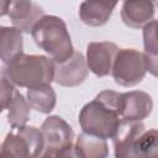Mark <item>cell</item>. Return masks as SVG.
<instances>
[{
	"label": "cell",
	"mask_w": 158,
	"mask_h": 158,
	"mask_svg": "<svg viewBox=\"0 0 158 158\" xmlns=\"http://www.w3.org/2000/svg\"><path fill=\"white\" fill-rule=\"evenodd\" d=\"M0 151V157H41L44 138L41 130L33 126L11 127Z\"/></svg>",
	"instance_id": "cell-4"
},
{
	"label": "cell",
	"mask_w": 158,
	"mask_h": 158,
	"mask_svg": "<svg viewBox=\"0 0 158 158\" xmlns=\"http://www.w3.org/2000/svg\"><path fill=\"white\" fill-rule=\"evenodd\" d=\"M118 0H85L79 6L80 20L91 27L105 25Z\"/></svg>",
	"instance_id": "cell-13"
},
{
	"label": "cell",
	"mask_w": 158,
	"mask_h": 158,
	"mask_svg": "<svg viewBox=\"0 0 158 158\" xmlns=\"http://www.w3.org/2000/svg\"><path fill=\"white\" fill-rule=\"evenodd\" d=\"M106 139L81 132L73 146L74 156L83 158H100L109 154Z\"/></svg>",
	"instance_id": "cell-15"
},
{
	"label": "cell",
	"mask_w": 158,
	"mask_h": 158,
	"mask_svg": "<svg viewBox=\"0 0 158 158\" xmlns=\"http://www.w3.org/2000/svg\"><path fill=\"white\" fill-rule=\"evenodd\" d=\"M15 91L14 83L9 80L6 77L0 79V112H2L5 109H7L12 95Z\"/></svg>",
	"instance_id": "cell-20"
},
{
	"label": "cell",
	"mask_w": 158,
	"mask_h": 158,
	"mask_svg": "<svg viewBox=\"0 0 158 158\" xmlns=\"http://www.w3.org/2000/svg\"><path fill=\"white\" fill-rule=\"evenodd\" d=\"M9 115H7V122L11 127H21L25 126L26 122L30 118V111L31 106L28 101L22 96V94L15 89L12 99L7 106Z\"/></svg>",
	"instance_id": "cell-18"
},
{
	"label": "cell",
	"mask_w": 158,
	"mask_h": 158,
	"mask_svg": "<svg viewBox=\"0 0 158 158\" xmlns=\"http://www.w3.org/2000/svg\"><path fill=\"white\" fill-rule=\"evenodd\" d=\"M0 151H1V146H0Z\"/></svg>",
	"instance_id": "cell-22"
},
{
	"label": "cell",
	"mask_w": 158,
	"mask_h": 158,
	"mask_svg": "<svg viewBox=\"0 0 158 158\" xmlns=\"http://www.w3.org/2000/svg\"><path fill=\"white\" fill-rule=\"evenodd\" d=\"M35 43L49 54L54 63L67 60L74 52L65 22L54 15H43L32 27Z\"/></svg>",
	"instance_id": "cell-2"
},
{
	"label": "cell",
	"mask_w": 158,
	"mask_h": 158,
	"mask_svg": "<svg viewBox=\"0 0 158 158\" xmlns=\"http://www.w3.org/2000/svg\"><path fill=\"white\" fill-rule=\"evenodd\" d=\"M144 130H146L144 125L141 121L121 120L114 136L111 137L115 148V157L117 158L132 157L133 143Z\"/></svg>",
	"instance_id": "cell-11"
},
{
	"label": "cell",
	"mask_w": 158,
	"mask_h": 158,
	"mask_svg": "<svg viewBox=\"0 0 158 158\" xmlns=\"http://www.w3.org/2000/svg\"><path fill=\"white\" fill-rule=\"evenodd\" d=\"M121 120L126 121H142L153 109V101L151 95L144 91L135 90L128 93H121Z\"/></svg>",
	"instance_id": "cell-9"
},
{
	"label": "cell",
	"mask_w": 158,
	"mask_h": 158,
	"mask_svg": "<svg viewBox=\"0 0 158 158\" xmlns=\"http://www.w3.org/2000/svg\"><path fill=\"white\" fill-rule=\"evenodd\" d=\"M143 62L146 70L152 75H157V21L153 19L143 26Z\"/></svg>",
	"instance_id": "cell-17"
},
{
	"label": "cell",
	"mask_w": 158,
	"mask_h": 158,
	"mask_svg": "<svg viewBox=\"0 0 158 158\" xmlns=\"http://www.w3.org/2000/svg\"><path fill=\"white\" fill-rule=\"evenodd\" d=\"M23 38L22 32L12 26H0V59L9 64L23 52Z\"/></svg>",
	"instance_id": "cell-14"
},
{
	"label": "cell",
	"mask_w": 158,
	"mask_h": 158,
	"mask_svg": "<svg viewBox=\"0 0 158 158\" xmlns=\"http://www.w3.org/2000/svg\"><path fill=\"white\" fill-rule=\"evenodd\" d=\"M41 131L44 138V147L41 157L74 156V132L62 117H47L42 123Z\"/></svg>",
	"instance_id": "cell-5"
},
{
	"label": "cell",
	"mask_w": 158,
	"mask_h": 158,
	"mask_svg": "<svg viewBox=\"0 0 158 158\" xmlns=\"http://www.w3.org/2000/svg\"><path fill=\"white\" fill-rule=\"evenodd\" d=\"M89 74L84 56L74 51L73 54L62 63H54V81L58 85L73 88L81 84Z\"/></svg>",
	"instance_id": "cell-7"
},
{
	"label": "cell",
	"mask_w": 158,
	"mask_h": 158,
	"mask_svg": "<svg viewBox=\"0 0 158 158\" xmlns=\"http://www.w3.org/2000/svg\"><path fill=\"white\" fill-rule=\"evenodd\" d=\"M121 93L104 90L84 105L79 114V125L83 132L104 139L114 136L121 117Z\"/></svg>",
	"instance_id": "cell-1"
},
{
	"label": "cell",
	"mask_w": 158,
	"mask_h": 158,
	"mask_svg": "<svg viewBox=\"0 0 158 158\" xmlns=\"http://www.w3.org/2000/svg\"><path fill=\"white\" fill-rule=\"evenodd\" d=\"M118 47L109 41L91 42L86 47V65L96 77H106L111 74L112 63Z\"/></svg>",
	"instance_id": "cell-8"
},
{
	"label": "cell",
	"mask_w": 158,
	"mask_h": 158,
	"mask_svg": "<svg viewBox=\"0 0 158 158\" xmlns=\"http://www.w3.org/2000/svg\"><path fill=\"white\" fill-rule=\"evenodd\" d=\"M4 75L21 88L51 84L54 79V62L44 56L22 53L6 64Z\"/></svg>",
	"instance_id": "cell-3"
},
{
	"label": "cell",
	"mask_w": 158,
	"mask_h": 158,
	"mask_svg": "<svg viewBox=\"0 0 158 158\" xmlns=\"http://www.w3.org/2000/svg\"><path fill=\"white\" fill-rule=\"evenodd\" d=\"M123 1H125V0H123Z\"/></svg>",
	"instance_id": "cell-23"
},
{
	"label": "cell",
	"mask_w": 158,
	"mask_h": 158,
	"mask_svg": "<svg viewBox=\"0 0 158 158\" xmlns=\"http://www.w3.org/2000/svg\"><path fill=\"white\" fill-rule=\"evenodd\" d=\"M56 93L51 84H40L27 89V101L31 109L49 114L56 106Z\"/></svg>",
	"instance_id": "cell-16"
},
{
	"label": "cell",
	"mask_w": 158,
	"mask_h": 158,
	"mask_svg": "<svg viewBox=\"0 0 158 158\" xmlns=\"http://www.w3.org/2000/svg\"><path fill=\"white\" fill-rule=\"evenodd\" d=\"M158 133L156 128L143 131L132 147V157H156L158 154L157 149Z\"/></svg>",
	"instance_id": "cell-19"
},
{
	"label": "cell",
	"mask_w": 158,
	"mask_h": 158,
	"mask_svg": "<svg viewBox=\"0 0 158 158\" xmlns=\"http://www.w3.org/2000/svg\"><path fill=\"white\" fill-rule=\"evenodd\" d=\"M43 15V9L32 0H10L7 16L21 32H31L33 25Z\"/></svg>",
	"instance_id": "cell-10"
},
{
	"label": "cell",
	"mask_w": 158,
	"mask_h": 158,
	"mask_svg": "<svg viewBox=\"0 0 158 158\" xmlns=\"http://www.w3.org/2000/svg\"><path fill=\"white\" fill-rule=\"evenodd\" d=\"M111 74L116 84L121 86H135L139 84L146 75L143 56L133 48H123L117 51Z\"/></svg>",
	"instance_id": "cell-6"
},
{
	"label": "cell",
	"mask_w": 158,
	"mask_h": 158,
	"mask_svg": "<svg viewBox=\"0 0 158 158\" xmlns=\"http://www.w3.org/2000/svg\"><path fill=\"white\" fill-rule=\"evenodd\" d=\"M154 0H125L121 19L131 28H141L154 17Z\"/></svg>",
	"instance_id": "cell-12"
},
{
	"label": "cell",
	"mask_w": 158,
	"mask_h": 158,
	"mask_svg": "<svg viewBox=\"0 0 158 158\" xmlns=\"http://www.w3.org/2000/svg\"><path fill=\"white\" fill-rule=\"evenodd\" d=\"M9 7H10V0H0V17L7 15Z\"/></svg>",
	"instance_id": "cell-21"
}]
</instances>
